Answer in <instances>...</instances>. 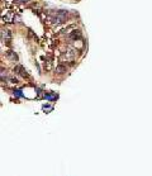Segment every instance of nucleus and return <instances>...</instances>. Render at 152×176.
I'll return each instance as SVG.
<instances>
[{"mask_svg":"<svg viewBox=\"0 0 152 176\" xmlns=\"http://www.w3.org/2000/svg\"><path fill=\"white\" fill-rule=\"evenodd\" d=\"M65 71H66V67H65V66H59V67H57V72L62 74V72H65Z\"/></svg>","mask_w":152,"mask_h":176,"instance_id":"nucleus-1","label":"nucleus"}]
</instances>
